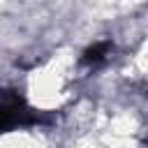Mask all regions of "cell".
I'll return each mask as SVG.
<instances>
[{
	"label": "cell",
	"mask_w": 148,
	"mask_h": 148,
	"mask_svg": "<svg viewBox=\"0 0 148 148\" xmlns=\"http://www.w3.org/2000/svg\"><path fill=\"white\" fill-rule=\"evenodd\" d=\"M109 51H111V44L109 42H97V44H92L90 49H86V53H83V58H81V62L83 65H99L106 56H109Z\"/></svg>",
	"instance_id": "2"
},
{
	"label": "cell",
	"mask_w": 148,
	"mask_h": 148,
	"mask_svg": "<svg viewBox=\"0 0 148 148\" xmlns=\"http://www.w3.org/2000/svg\"><path fill=\"white\" fill-rule=\"evenodd\" d=\"M37 120H39L37 113L25 104L23 97H18L16 92H2L0 95V132L35 125Z\"/></svg>",
	"instance_id": "1"
}]
</instances>
